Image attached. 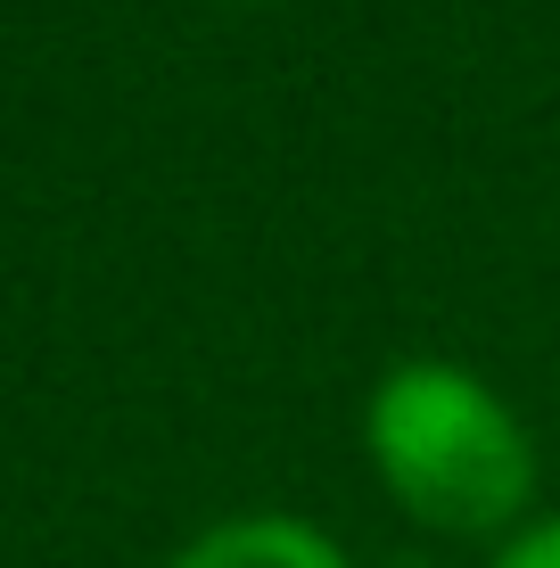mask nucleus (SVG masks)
<instances>
[{
    "label": "nucleus",
    "mask_w": 560,
    "mask_h": 568,
    "mask_svg": "<svg viewBox=\"0 0 560 568\" xmlns=\"http://www.w3.org/2000/svg\"><path fill=\"white\" fill-rule=\"evenodd\" d=\"M363 445L388 495L437 536H495L536 495V445L519 413L461 363L413 355L363 404Z\"/></svg>",
    "instance_id": "1"
},
{
    "label": "nucleus",
    "mask_w": 560,
    "mask_h": 568,
    "mask_svg": "<svg viewBox=\"0 0 560 568\" xmlns=\"http://www.w3.org/2000/svg\"><path fill=\"white\" fill-rule=\"evenodd\" d=\"M173 568H355V560H346L322 527L256 511V519L206 527L198 544H182V552H173Z\"/></svg>",
    "instance_id": "2"
},
{
    "label": "nucleus",
    "mask_w": 560,
    "mask_h": 568,
    "mask_svg": "<svg viewBox=\"0 0 560 568\" xmlns=\"http://www.w3.org/2000/svg\"><path fill=\"white\" fill-rule=\"evenodd\" d=\"M495 568H560V519H536L495 552Z\"/></svg>",
    "instance_id": "3"
}]
</instances>
